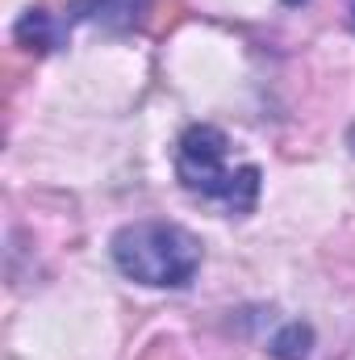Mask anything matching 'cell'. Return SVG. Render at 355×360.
<instances>
[{"mask_svg":"<svg viewBox=\"0 0 355 360\" xmlns=\"http://www.w3.org/2000/svg\"><path fill=\"white\" fill-rule=\"evenodd\" d=\"M13 38L21 46H29V51H55L67 38V21L55 17V13H46V8H25L21 21L13 25Z\"/></svg>","mask_w":355,"mask_h":360,"instance_id":"obj_3","label":"cell"},{"mask_svg":"<svg viewBox=\"0 0 355 360\" xmlns=\"http://www.w3.org/2000/svg\"><path fill=\"white\" fill-rule=\"evenodd\" d=\"M226 151L230 139L217 126H188L180 134L176 147V176L188 193H201L209 201L230 205L234 214H247L260 197V168L243 164V168H226Z\"/></svg>","mask_w":355,"mask_h":360,"instance_id":"obj_2","label":"cell"},{"mask_svg":"<svg viewBox=\"0 0 355 360\" xmlns=\"http://www.w3.org/2000/svg\"><path fill=\"white\" fill-rule=\"evenodd\" d=\"M142 8V0H80L76 4V13H88L96 21H113V17H121L126 25L134 21V13Z\"/></svg>","mask_w":355,"mask_h":360,"instance_id":"obj_5","label":"cell"},{"mask_svg":"<svg viewBox=\"0 0 355 360\" xmlns=\"http://www.w3.org/2000/svg\"><path fill=\"white\" fill-rule=\"evenodd\" d=\"M309 348H314V331H309L305 323L280 327V331L272 335V344H267V352L276 360H309Z\"/></svg>","mask_w":355,"mask_h":360,"instance_id":"obj_4","label":"cell"},{"mask_svg":"<svg viewBox=\"0 0 355 360\" xmlns=\"http://www.w3.org/2000/svg\"><path fill=\"white\" fill-rule=\"evenodd\" d=\"M351 13H355V0H351Z\"/></svg>","mask_w":355,"mask_h":360,"instance_id":"obj_7","label":"cell"},{"mask_svg":"<svg viewBox=\"0 0 355 360\" xmlns=\"http://www.w3.org/2000/svg\"><path fill=\"white\" fill-rule=\"evenodd\" d=\"M121 276L151 289H184L201 269V243L176 222H130L109 243Z\"/></svg>","mask_w":355,"mask_h":360,"instance_id":"obj_1","label":"cell"},{"mask_svg":"<svg viewBox=\"0 0 355 360\" xmlns=\"http://www.w3.org/2000/svg\"><path fill=\"white\" fill-rule=\"evenodd\" d=\"M284 4H301V0H284Z\"/></svg>","mask_w":355,"mask_h":360,"instance_id":"obj_6","label":"cell"}]
</instances>
